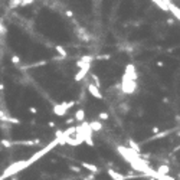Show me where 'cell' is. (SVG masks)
<instances>
[{
  "mask_svg": "<svg viewBox=\"0 0 180 180\" xmlns=\"http://www.w3.org/2000/svg\"><path fill=\"white\" fill-rule=\"evenodd\" d=\"M29 166H30V163H29L28 160L16 161V163L10 164V166L2 173V176H0V180H5V179H7V177H13V176H16L19 171H22L23 169H28Z\"/></svg>",
  "mask_w": 180,
  "mask_h": 180,
  "instance_id": "obj_1",
  "label": "cell"
},
{
  "mask_svg": "<svg viewBox=\"0 0 180 180\" xmlns=\"http://www.w3.org/2000/svg\"><path fill=\"white\" fill-rule=\"evenodd\" d=\"M120 88L123 94L125 95H130V94H134L137 91V81H133V79H128L125 76H123V81L120 84Z\"/></svg>",
  "mask_w": 180,
  "mask_h": 180,
  "instance_id": "obj_2",
  "label": "cell"
},
{
  "mask_svg": "<svg viewBox=\"0 0 180 180\" xmlns=\"http://www.w3.org/2000/svg\"><path fill=\"white\" fill-rule=\"evenodd\" d=\"M56 146H58V138H55L53 141H51V143H49L48 146H45V147H43L42 150H39L38 153L32 154V157H30V158H29L28 161H29L30 164H32V163H35V161H38V160H39L40 157H43V156H45L46 153H49V151H51L52 148H55Z\"/></svg>",
  "mask_w": 180,
  "mask_h": 180,
  "instance_id": "obj_3",
  "label": "cell"
},
{
  "mask_svg": "<svg viewBox=\"0 0 180 180\" xmlns=\"http://www.w3.org/2000/svg\"><path fill=\"white\" fill-rule=\"evenodd\" d=\"M123 76H125V78H128V79H133V81H137L138 75H137L136 68H134V65H133V63H130V65H127V66H125V72H124V75H123Z\"/></svg>",
  "mask_w": 180,
  "mask_h": 180,
  "instance_id": "obj_4",
  "label": "cell"
},
{
  "mask_svg": "<svg viewBox=\"0 0 180 180\" xmlns=\"http://www.w3.org/2000/svg\"><path fill=\"white\" fill-rule=\"evenodd\" d=\"M88 92L91 94L94 98H97V100H102V94L100 91V88H97L94 84H88Z\"/></svg>",
  "mask_w": 180,
  "mask_h": 180,
  "instance_id": "obj_5",
  "label": "cell"
},
{
  "mask_svg": "<svg viewBox=\"0 0 180 180\" xmlns=\"http://www.w3.org/2000/svg\"><path fill=\"white\" fill-rule=\"evenodd\" d=\"M65 102L66 101H63V102H61V104H56V105H53V114L55 115H58V117H63L65 114H66V108H65Z\"/></svg>",
  "mask_w": 180,
  "mask_h": 180,
  "instance_id": "obj_6",
  "label": "cell"
},
{
  "mask_svg": "<svg viewBox=\"0 0 180 180\" xmlns=\"http://www.w3.org/2000/svg\"><path fill=\"white\" fill-rule=\"evenodd\" d=\"M108 176L113 179V180H125V176L124 174H120L118 171L113 170V169H108Z\"/></svg>",
  "mask_w": 180,
  "mask_h": 180,
  "instance_id": "obj_7",
  "label": "cell"
},
{
  "mask_svg": "<svg viewBox=\"0 0 180 180\" xmlns=\"http://www.w3.org/2000/svg\"><path fill=\"white\" fill-rule=\"evenodd\" d=\"M81 166L84 167V169H86L88 171H91V173H98V167L95 166V164H91V163H86V161H84V163H81Z\"/></svg>",
  "mask_w": 180,
  "mask_h": 180,
  "instance_id": "obj_8",
  "label": "cell"
},
{
  "mask_svg": "<svg viewBox=\"0 0 180 180\" xmlns=\"http://www.w3.org/2000/svg\"><path fill=\"white\" fill-rule=\"evenodd\" d=\"M88 127H89V130H91L92 133H94V131H101V130H102V124H101L100 121H92V123H89Z\"/></svg>",
  "mask_w": 180,
  "mask_h": 180,
  "instance_id": "obj_9",
  "label": "cell"
},
{
  "mask_svg": "<svg viewBox=\"0 0 180 180\" xmlns=\"http://www.w3.org/2000/svg\"><path fill=\"white\" fill-rule=\"evenodd\" d=\"M156 173H157V174H164V176H167V174L170 173V167H169L167 164H160V166L157 167Z\"/></svg>",
  "mask_w": 180,
  "mask_h": 180,
  "instance_id": "obj_10",
  "label": "cell"
},
{
  "mask_svg": "<svg viewBox=\"0 0 180 180\" xmlns=\"http://www.w3.org/2000/svg\"><path fill=\"white\" fill-rule=\"evenodd\" d=\"M73 120H76V121H79V123H84V120H85V111H84L82 108H81V110H78V111L75 113Z\"/></svg>",
  "mask_w": 180,
  "mask_h": 180,
  "instance_id": "obj_11",
  "label": "cell"
},
{
  "mask_svg": "<svg viewBox=\"0 0 180 180\" xmlns=\"http://www.w3.org/2000/svg\"><path fill=\"white\" fill-rule=\"evenodd\" d=\"M75 131H76V128H75V127H69V128H66V130L62 133V137L66 140L68 137H72V136H75Z\"/></svg>",
  "mask_w": 180,
  "mask_h": 180,
  "instance_id": "obj_12",
  "label": "cell"
},
{
  "mask_svg": "<svg viewBox=\"0 0 180 180\" xmlns=\"http://www.w3.org/2000/svg\"><path fill=\"white\" fill-rule=\"evenodd\" d=\"M95 59V56L94 55H84L79 61L81 62H84V63H92V61Z\"/></svg>",
  "mask_w": 180,
  "mask_h": 180,
  "instance_id": "obj_13",
  "label": "cell"
},
{
  "mask_svg": "<svg viewBox=\"0 0 180 180\" xmlns=\"http://www.w3.org/2000/svg\"><path fill=\"white\" fill-rule=\"evenodd\" d=\"M91 78H92V81H94V85H95L97 88H101V79H100V76H98L97 73H91Z\"/></svg>",
  "mask_w": 180,
  "mask_h": 180,
  "instance_id": "obj_14",
  "label": "cell"
},
{
  "mask_svg": "<svg viewBox=\"0 0 180 180\" xmlns=\"http://www.w3.org/2000/svg\"><path fill=\"white\" fill-rule=\"evenodd\" d=\"M55 49H56L58 53H61V58H62V59H66V58H68V53H66V51H65L62 46H56Z\"/></svg>",
  "mask_w": 180,
  "mask_h": 180,
  "instance_id": "obj_15",
  "label": "cell"
},
{
  "mask_svg": "<svg viewBox=\"0 0 180 180\" xmlns=\"http://www.w3.org/2000/svg\"><path fill=\"white\" fill-rule=\"evenodd\" d=\"M128 144H130V147H128V148L134 150V151H136V153H138V154L141 153V151H140V147H138V146L134 143V140H128Z\"/></svg>",
  "mask_w": 180,
  "mask_h": 180,
  "instance_id": "obj_16",
  "label": "cell"
},
{
  "mask_svg": "<svg viewBox=\"0 0 180 180\" xmlns=\"http://www.w3.org/2000/svg\"><path fill=\"white\" fill-rule=\"evenodd\" d=\"M170 131H163V133H157L156 136H153L151 137V140H157V138H163V137H166L167 134H169Z\"/></svg>",
  "mask_w": 180,
  "mask_h": 180,
  "instance_id": "obj_17",
  "label": "cell"
},
{
  "mask_svg": "<svg viewBox=\"0 0 180 180\" xmlns=\"http://www.w3.org/2000/svg\"><path fill=\"white\" fill-rule=\"evenodd\" d=\"M9 117H10L9 114H6V113H5V111L2 110V108H0V121H5V123H6Z\"/></svg>",
  "mask_w": 180,
  "mask_h": 180,
  "instance_id": "obj_18",
  "label": "cell"
},
{
  "mask_svg": "<svg viewBox=\"0 0 180 180\" xmlns=\"http://www.w3.org/2000/svg\"><path fill=\"white\" fill-rule=\"evenodd\" d=\"M0 143H2V146H3V147H6V148L13 147V141H9V140H2Z\"/></svg>",
  "mask_w": 180,
  "mask_h": 180,
  "instance_id": "obj_19",
  "label": "cell"
},
{
  "mask_svg": "<svg viewBox=\"0 0 180 180\" xmlns=\"http://www.w3.org/2000/svg\"><path fill=\"white\" fill-rule=\"evenodd\" d=\"M6 123H9L10 125H12V124H20V120H18V118H13V117H9Z\"/></svg>",
  "mask_w": 180,
  "mask_h": 180,
  "instance_id": "obj_20",
  "label": "cell"
},
{
  "mask_svg": "<svg viewBox=\"0 0 180 180\" xmlns=\"http://www.w3.org/2000/svg\"><path fill=\"white\" fill-rule=\"evenodd\" d=\"M98 118L102 120V121H105V120L110 118V115H108V113H100V114H98Z\"/></svg>",
  "mask_w": 180,
  "mask_h": 180,
  "instance_id": "obj_21",
  "label": "cell"
},
{
  "mask_svg": "<svg viewBox=\"0 0 180 180\" xmlns=\"http://www.w3.org/2000/svg\"><path fill=\"white\" fill-rule=\"evenodd\" d=\"M0 127H2V130H5V131H9V128H10V124H9V123H5V121H2V123H0Z\"/></svg>",
  "mask_w": 180,
  "mask_h": 180,
  "instance_id": "obj_22",
  "label": "cell"
},
{
  "mask_svg": "<svg viewBox=\"0 0 180 180\" xmlns=\"http://www.w3.org/2000/svg\"><path fill=\"white\" fill-rule=\"evenodd\" d=\"M10 7H18V6H20V0H10V5H9Z\"/></svg>",
  "mask_w": 180,
  "mask_h": 180,
  "instance_id": "obj_23",
  "label": "cell"
},
{
  "mask_svg": "<svg viewBox=\"0 0 180 180\" xmlns=\"http://www.w3.org/2000/svg\"><path fill=\"white\" fill-rule=\"evenodd\" d=\"M12 63L19 65V63H20V58H19L18 55H13V56H12Z\"/></svg>",
  "mask_w": 180,
  "mask_h": 180,
  "instance_id": "obj_24",
  "label": "cell"
},
{
  "mask_svg": "<svg viewBox=\"0 0 180 180\" xmlns=\"http://www.w3.org/2000/svg\"><path fill=\"white\" fill-rule=\"evenodd\" d=\"M82 180H95V174H94V173H89L88 176L82 177Z\"/></svg>",
  "mask_w": 180,
  "mask_h": 180,
  "instance_id": "obj_25",
  "label": "cell"
},
{
  "mask_svg": "<svg viewBox=\"0 0 180 180\" xmlns=\"http://www.w3.org/2000/svg\"><path fill=\"white\" fill-rule=\"evenodd\" d=\"M97 59H101V61L105 59V61H108V59H111V55H107V53L105 55H100V56H97Z\"/></svg>",
  "mask_w": 180,
  "mask_h": 180,
  "instance_id": "obj_26",
  "label": "cell"
},
{
  "mask_svg": "<svg viewBox=\"0 0 180 180\" xmlns=\"http://www.w3.org/2000/svg\"><path fill=\"white\" fill-rule=\"evenodd\" d=\"M75 104H76L75 101H69V102H65V108H66V110H69V108H72V107H73Z\"/></svg>",
  "mask_w": 180,
  "mask_h": 180,
  "instance_id": "obj_27",
  "label": "cell"
},
{
  "mask_svg": "<svg viewBox=\"0 0 180 180\" xmlns=\"http://www.w3.org/2000/svg\"><path fill=\"white\" fill-rule=\"evenodd\" d=\"M120 110H121L123 113H127V111L130 110V107H128L127 104H121V105H120Z\"/></svg>",
  "mask_w": 180,
  "mask_h": 180,
  "instance_id": "obj_28",
  "label": "cell"
},
{
  "mask_svg": "<svg viewBox=\"0 0 180 180\" xmlns=\"http://www.w3.org/2000/svg\"><path fill=\"white\" fill-rule=\"evenodd\" d=\"M69 169H71L72 171H75V173H79V171H81V167H76V166H69Z\"/></svg>",
  "mask_w": 180,
  "mask_h": 180,
  "instance_id": "obj_29",
  "label": "cell"
},
{
  "mask_svg": "<svg viewBox=\"0 0 180 180\" xmlns=\"http://www.w3.org/2000/svg\"><path fill=\"white\" fill-rule=\"evenodd\" d=\"M62 130H58V131H55V138H61L62 137Z\"/></svg>",
  "mask_w": 180,
  "mask_h": 180,
  "instance_id": "obj_30",
  "label": "cell"
},
{
  "mask_svg": "<svg viewBox=\"0 0 180 180\" xmlns=\"http://www.w3.org/2000/svg\"><path fill=\"white\" fill-rule=\"evenodd\" d=\"M65 15H66V18H72V16H73V12H72V10H66Z\"/></svg>",
  "mask_w": 180,
  "mask_h": 180,
  "instance_id": "obj_31",
  "label": "cell"
},
{
  "mask_svg": "<svg viewBox=\"0 0 180 180\" xmlns=\"http://www.w3.org/2000/svg\"><path fill=\"white\" fill-rule=\"evenodd\" d=\"M29 111H30L32 114H36V113H38V110H36L35 107H30V108H29Z\"/></svg>",
  "mask_w": 180,
  "mask_h": 180,
  "instance_id": "obj_32",
  "label": "cell"
},
{
  "mask_svg": "<svg viewBox=\"0 0 180 180\" xmlns=\"http://www.w3.org/2000/svg\"><path fill=\"white\" fill-rule=\"evenodd\" d=\"M151 131H153L154 134H157V133H160V128H158V127H153V130H151Z\"/></svg>",
  "mask_w": 180,
  "mask_h": 180,
  "instance_id": "obj_33",
  "label": "cell"
},
{
  "mask_svg": "<svg viewBox=\"0 0 180 180\" xmlns=\"http://www.w3.org/2000/svg\"><path fill=\"white\" fill-rule=\"evenodd\" d=\"M73 121H75V120H73V118H71V120H66V124H72V123H73Z\"/></svg>",
  "mask_w": 180,
  "mask_h": 180,
  "instance_id": "obj_34",
  "label": "cell"
},
{
  "mask_svg": "<svg viewBox=\"0 0 180 180\" xmlns=\"http://www.w3.org/2000/svg\"><path fill=\"white\" fill-rule=\"evenodd\" d=\"M167 23H169V25H173V23H174V20H173V19H169V20H167Z\"/></svg>",
  "mask_w": 180,
  "mask_h": 180,
  "instance_id": "obj_35",
  "label": "cell"
},
{
  "mask_svg": "<svg viewBox=\"0 0 180 180\" xmlns=\"http://www.w3.org/2000/svg\"><path fill=\"white\" fill-rule=\"evenodd\" d=\"M3 89H5V85H3V84H0V91H3Z\"/></svg>",
  "mask_w": 180,
  "mask_h": 180,
  "instance_id": "obj_36",
  "label": "cell"
},
{
  "mask_svg": "<svg viewBox=\"0 0 180 180\" xmlns=\"http://www.w3.org/2000/svg\"><path fill=\"white\" fill-rule=\"evenodd\" d=\"M10 180H18V177H10Z\"/></svg>",
  "mask_w": 180,
  "mask_h": 180,
  "instance_id": "obj_37",
  "label": "cell"
},
{
  "mask_svg": "<svg viewBox=\"0 0 180 180\" xmlns=\"http://www.w3.org/2000/svg\"><path fill=\"white\" fill-rule=\"evenodd\" d=\"M148 180H156V179H153V177H150V179H148Z\"/></svg>",
  "mask_w": 180,
  "mask_h": 180,
  "instance_id": "obj_38",
  "label": "cell"
}]
</instances>
